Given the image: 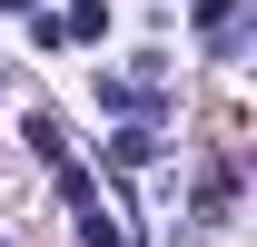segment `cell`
Returning <instances> with one entry per match:
<instances>
[{
	"instance_id": "8992f818",
	"label": "cell",
	"mask_w": 257,
	"mask_h": 247,
	"mask_svg": "<svg viewBox=\"0 0 257 247\" xmlns=\"http://www.w3.org/2000/svg\"><path fill=\"white\" fill-rule=\"evenodd\" d=\"M0 10H40V0H0Z\"/></svg>"
},
{
	"instance_id": "7a4b0ae2",
	"label": "cell",
	"mask_w": 257,
	"mask_h": 247,
	"mask_svg": "<svg viewBox=\"0 0 257 247\" xmlns=\"http://www.w3.org/2000/svg\"><path fill=\"white\" fill-rule=\"evenodd\" d=\"M237 10H247V0H198V30H208L218 60H237Z\"/></svg>"
},
{
	"instance_id": "277c9868",
	"label": "cell",
	"mask_w": 257,
	"mask_h": 247,
	"mask_svg": "<svg viewBox=\"0 0 257 247\" xmlns=\"http://www.w3.org/2000/svg\"><path fill=\"white\" fill-rule=\"evenodd\" d=\"M60 40H109V0H69V10H60Z\"/></svg>"
},
{
	"instance_id": "3957f363",
	"label": "cell",
	"mask_w": 257,
	"mask_h": 247,
	"mask_svg": "<svg viewBox=\"0 0 257 247\" xmlns=\"http://www.w3.org/2000/svg\"><path fill=\"white\" fill-rule=\"evenodd\" d=\"M168 139L159 129H119V139H109V168H149V158H159Z\"/></svg>"
},
{
	"instance_id": "5b68a950",
	"label": "cell",
	"mask_w": 257,
	"mask_h": 247,
	"mask_svg": "<svg viewBox=\"0 0 257 247\" xmlns=\"http://www.w3.org/2000/svg\"><path fill=\"white\" fill-rule=\"evenodd\" d=\"M20 139H30L50 168H69V139H60V119H50V109H30V119H20Z\"/></svg>"
},
{
	"instance_id": "6da1fadb",
	"label": "cell",
	"mask_w": 257,
	"mask_h": 247,
	"mask_svg": "<svg viewBox=\"0 0 257 247\" xmlns=\"http://www.w3.org/2000/svg\"><path fill=\"white\" fill-rule=\"evenodd\" d=\"M60 208H69V227H79V247H139V237H128V227H119V208L99 198V178H89V168H79V158H69V168H60Z\"/></svg>"
}]
</instances>
